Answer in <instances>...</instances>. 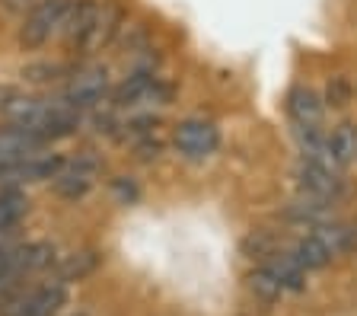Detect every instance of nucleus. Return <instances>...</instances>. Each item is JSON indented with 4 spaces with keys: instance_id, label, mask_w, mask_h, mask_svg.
Wrapping results in <instances>:
<instances>
[{
    "instance_id": "f257e3e1",
    "label": "nucleus",
    "mask_w": 357,
    "mask_h": 316,
    "mask_svg": "<svg viewBox=\"0 0 357 316\" xmlns=\"http://www.w3.org/2000/svg\"><path fill=\"white\" fill-rule=\"evenodd\" d=\"M0 119L7 125H16V128L42 137L45 144L70 137L80 128V112H74L61 99H45L32 96V93H7L0 99Z\"/></svg>"
},
{
    "instance_id": "f03ea898",
    "label": "nucleus",
    "mask_w": 357,
    "mask_h": 316,
    "mask_svg": "<svg viewBox=\"0 0 357 316\" xmlns=\"http://www.w3.org/2000/svg\"><path fill=\"white\" fill-rule=\"evenodd\" d=\"M70 3H74V0H36L20 20L16 45H20L22 52H38V48H45L52 38H58Z\"/></svg>"
},
{
    "instance_id": "7ed1b4c3",
    "label": "nucleus",
    "mask_w": 357,
    "mask_h": 316,
    "mask_svg": "<svg viewBox=\"0 0 357 316\" xmlns=\"http://www.w3.org/2000/svg\"><path fill=\"white\" fill-rule=\"evenodd\" d=\"M172 96L169 83H163L153 74V68L131 70L121 83L112 86L109 103L115 109H153V105H166Z\"/></svg>"
},
{
    "instance_id": "20e7f679",
    "label": "nucleus",
    "mask_w": 357,
    "mask_h": 316,
    "mask_svg": "<svg viewBox=\"0 0 357 316\" xmlns=\"http://www.w3.org/2000/svg\"><path fill=\"white\" fill-rule=\"evenodd\" d=\"M67 303V285L54 275L38 285H26L10 301L0 303V316H58Z\"/></svg>"
},
{
    "instance_id": "39448f33",
    "label": "nucleus",
    "mask_w": 357,
    "mask_h": 316,
    "mask_svg": "<svg viewBox=\"0 0 357 316\" xmlns=\"http://www.w3.org/2000/svg\"><path fill=\"white\" fill-rule=\"evenodd\" d=\"M109 96H112L109 68H102V64H86V68L74 70V74L67 77L58 99L64 105H70L74 112H86V109H96V105L109 103Z\"/></svg>"
},
{
    "instance_id": "423d86ee",
    "label": "nucleus",
    "mask_w": 357,
    "mask_h": 316,
    "mask_svg": "<svg viewBox=\"0 0 357 316\" xmlns=\"http://www.w3.org/2000/svg\"><path fill=\"white\" fill-rule=\"evenodd\" d=\"M172 147L185 160H204L220 147V128L208 119H182L172 128Z\"/></svg>"
},
{
    "instance_id": "0eeeda50",
    "label": "nucleus",
    "mask_w": 357,
    "mask_h": 316,
    "mask_svg": "<svg viewBox=\"0 0 357 316\" xmlns=\"http://www.w3.org/2000/svg\"><path fill=\"white\" fill-rule=\"evenodd\" d=\"M294 182H297L300 195H312V198H322V202H332V204L344 195L342 173L326 170L319 163H310V160H300L294 166Z\"/></svg>"
},
{
    "instance_id": "6e6552de",
    "label": "nucleus",
    "mask_w": 357,
    "mask_h": 316,
    "mask_svg": "<svg viewBox=\"0 0 357 316\" xmlns=\"http://www.w3.org/2000/svg\"><path fill=\"white\" fill-rule=\"evenodd\" d=\"M287 119L294 128H319L326 119V103L312 86H290L287 93Z\"/></svg>"
},
{
    "instance_id": "1a4fd4ad",
    "label": "nucleus",
    "mask_w": 357,
    "mask_h": 316,
    "mask_svg": "<svg viewBox=\"0 0 357 316\" xmlns=\"http://www.w3.org/2000/svg\"><path fill=\"white\" fill-rule=\"evenodd\" d=\"M96 182V163L93 160H77V163H67L58 170V176L52 179L54 192L67 202H77V198L89 195V188Z\"/></svg>"
},
{
    "instance_id": "9d476101",
    "label": "nucleus",
    "mask_w": 357,
    "mask_h": 316,
    "mask_svg": "<svg viewBox=\"0 0 357 316\" xmlns=\"http://www.w3.org/2000/svg\"><path fill=\"white\" fill-rule=\"evenodd\" d=\"M48 147H52V144H45L42 137L16 128V125H7V121L0 125V166L20 163V160H26V157H36V153L48 151Z\"/></svg>"
},
{
    "instance_id": "9b49d317",
    "label": "nucleus",
    "mask_w": 357,
    "mask_h": 316,
    "mask_svg": "<svg viewBox=\"0 0 357 316\" xmlns=\"http://www.w3.org/2000/svg\"><path fill=\"white\" fill-rule=\"evenodd\" d=\"M328 147H332V157H335V166L344 170L357 160V121L344 119L338 121L332 131H328Z\"/></svg>"
},
{
    "instance_id": "f8f14e48",
    "label": "nucleus",
    "mask_w": 357,
    "mask_h": 316,
    "mask_svg": "<svg viewBox=\"0 0 357 316\" xmlns=\"http://www.w3.org/2000/svg\"><path fill=\"white\" fill-rule=\"evenodd\" d=\"M287 218L310 230V227H316V224L332 220L335 214H332V202H322V198H312V195H297L287 204Z\"/></svg>"
},
{
    "instance_id": "ddd939ff",
    "label": "nucleus",
    "mask_w": 357,
    "mask_h": 316,
    "mask_svg": "<svg viewBox=\"0 0 357 316\" xmlns=\"http://www.w3.org/2000/svg\"><path fill=\"white\" fill-rule=\"evenodd\" d=\"M290 256L297 259V265L303 271H316V269H326L328 262H332V253H328V246L319 240L316 234H303L297 243H294V249H290Z\"/></svg>"
},
{
    "instance_id": "4468645a",
    "label": "nucleus",
    "mask_w": 357,
    "mask_h": 316,
    "mask_svg": "<svg viewBox=\"0 0 357 316\" xmlns=\"http://www.w3.org/2000/svg\"><path fill=\"white\" fill-rule=\"evenodd\" d=\"M268 269L278 275V281L284 285V291H303V281H306V271L297 265V259L290 253H271L268 259Z\"/></svg>"
},
{
    "instance_id": "2eb2a0df",
    "label": "nucleus",
    "mask_w": 357,
    "mask_h": 316,
    "mask_svg": "<svg viewBox=\"0 0 357 316\" xmlns=\"http://www.w3.org/2000/svg\"><path fill=\"white\" fill-rule=\"evenodd\" d=\"M249 291L259 297V301H265V303H275V301H281L284 294V285L278 281V275L268 265H259V269L249 275Z\"/></svg>"
},
{
    "instance_id": "dca6fc26",
    "label": "nucleus",
    "mask_w": 357,
    "mask_h": 316,
    "mask_svg": "<svg viewBox=\"0 0 357 316\" xmlns=\"http://www.w3.org/2000/svg\"><path fill=\"white\" fill-rule=\"evenodd\" d=\"M351 99H354V83H351L348 77L335 74L332 80L326 83V93H322V103H326V109H344Z\"/></svg>"
},
{
    "instance_id": "f3484780",
    "label": "nucleus",
    "mask_w": 357,
    "mask_h": 316,
    "mask_svg": "<svg viewBox=\"0 0 357 316\" xmlns=\"http://www.w3.org/2000/svg\"><path fill=\"white\" fill-rule=\"evenodd\" d=\"M93 265H96V259H93V253H74V256H67L58 262V278L64 281H77L83 278L86 271H93Z\"/></svg>"
},
{
    "instance_id": "a211bd4d",
    "label": "nucleus",
    "mask_w": 357,
    "mask_h": 316,
    "mask_svg": "<svg viewBox=\"0 0 357 316\" xmlns=\"http://www.w3.org/2000/svg\"><path fill=\"white\" fill-rule=\"evenodd\" d=\"M22 77H26L29 83H54V80H61V77H70V74H64L58 64H32V68L22 70Z\"/></svg>"
},
{
    "instance_id": "6ab92c4d",
    "label": "nucleus",
    "mask_w": 357,
    "mask_h": 316,
    "mask_svg": "<svg viewBox=\"0 0 357 316\" xmlns=\"http://www.w3.org/2000/svg\"><path fill=\"white\" fill-rule=\"evenodd\" d=\"M354 96H357V83H354Z\"/></svg>"
}]
</instances>
